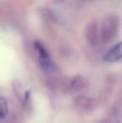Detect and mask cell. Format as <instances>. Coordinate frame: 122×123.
Wrapping results in <instances>:
<instances>
[{
    "label": "cell",
    "instance_id": "1",
    "mask_svg": "<svg viewBox=\"0 0 122 123\" xmlns=\"http://www.w3.org/2000/svg\"><path fill=\"white\" fill-rule=\"evenodd\" d=\"M119 25L120 19L117 15L111 14L105 18L100 29V36L104 42L108 43L116 37Z\"/></svg>",
    "mask_w": 122,
    "mask_h": 123
},
{
    "label": "cell",
    "instance_id": "2",
    "mask_svg": "<svg viewBox=\"0 0 122 123\" xmlns=\"http://www.w3.org/2000/svg\"><path fill=\"white\" fill-rule=\"evenodd\" d=\"M34 46L39 54V64L41 69L46 72L53 71L54 70V64L44 45L39 41H35Z\"/></svg>",
    "mask_w": 122,
    "mask_h": 123
},
{
    "label": "cell",
    "instance_id": "3",
    "mask_svg": "<svg viewBox=\"0 0 122 123\" xmlns=\"http://www.w3.org/2000/svg\"><path fill=\"white\" fill-rule=\"evenodd\" d=\"M74 104L80 111H91L94 110L97 105V101L95 99L85 95H80L76 96L74 100Z\"/></svg>",
    "mask_w": 122,
    "mask_h": 123
},
{
    "label": "cell",
    "instance_id": "4",
    "mask_svg": "<svg viewBox=\"0 0 122 123\" xmlns=\"http://www.w3.org/2000/svg\"><path fill=\"white\" fill-rule=\"evenodd\" d=\"M89 81L86 77L83 75H75L70 80L69 83V90L74 92H80V91H84L88 88Z\"/></svg>",
    "mask_w": 122,
    "mask_h": 123
},
{
    "label": "cell",
    "instance_id": "5",
    "mask_svg": "<svg viewBox=\"0 0 122 123\" xmlns=\"http://www.w3.org/2000/svg\"><path fill=\"white\" fill-rule=\"evenodd\" d=\"M85 37L90 43V45L94 46L98 42V29H97V23L95 21H92L88 24L85 29Z\"/></svg>",
    "mask_w": 122,
    "mask_h": 123
},
{
    "label": "cell",
    "instance_id": "6",
    "mask_svg": "<svg viewBox=\"0 0 122 123\" xmlns=\"http://www.w3.org/2000/svg\"><path fill=\"white\" fill-rule=\"evenodd\" d=\"M121 44L118 43L105 55L104 60L107 62H116L121 60Z\"/></svg>",
    "mask_w": 122,
    "mask_h": 123
},
{
    "label": "cell",
    "instance_id": "7",
    "mask_svg": "<svg viewBox=\"0 0 122 123\" xmlns=\"http://www.w3.org/2000/svg\"><path fill=\"white\" fill-rule=\"evenodd\" d=\"M8 105L7 99L4 96H0V119H4L8 116Z\"/></svg>",
    "mask_w": 122,
    "mask_h": 123
},
{
    "label": "cell",
    "instance_id": "8",
    "mask_svg": "<svg viewBox=\"0 0 122 123\" xmlns=\"http://www.w3.org/2000/svg\"><path fill=\"white\" fill-rule=\"evenodd\" d=\"M21 104H23V106L27 111H29L31 108V92L30 91H26L24 95L23 96V99L21 100Z\"/></svg>",
    "mask_w": 122,
    "mask_h": 123
},
{
    "label": "cell",
    "instance_id": "9",
    "mask_svg": "<svg viewBox=\"0 0 122 123\" xmlns=\"http://www.w3.org/2000/svg\"><path fill=\"white\" fill-rule=\"evenodd\" d=\"M100 123H112L110 122V121H109V120H104V121H102Z\"/></svg>",
    "mask_w": 122,
    "mask_h": 123
}]
</instances>
